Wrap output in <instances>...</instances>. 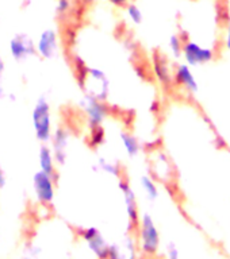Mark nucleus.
I'll return each instance as SVG.
<instances>
[{"label": "nucleus", "instance_id": "obj_20", "mask_svg": "<svg viewBox=\"0 0 230 259\" xmlns=\"http://www.w3.org/2000/svg\"><path fill=\"white\" fill-rule=\"evenodd\" d=\"M69 7H71V2H69V0H58V4H57V10H58V12L64 14V12L68 11Z\"/></svg>", "mask_w": 230, "mask_h": 259}, {"label": "nucleus", "instance_id": "obj_5", "mask_svg": "<svg viewBox=\"0 0 230 259\" xmlns=\"http://www.w3.org/2000/svg\"><path fill=\"white\" fill-rule=\"evenodd\" d=\"M174 85L186 89L190 93L198 92L199 84L190 65L186 62L176 65V68L174 69Z\"/></svg>", "mask_w": 230, "mask_h": 259}, {"label": "nucleus", "instance_id": "obj_8", "mask_svg": "<svg viewBox=\"0 0 230 259\" xmlns=\"http://www.w3.org/2000/svg\"><path fill=\"white\" fill-rule=\"evenodd\" d=\"M152 65H153V73L156 80L164 88L172 87L174 85V69L171 68L166 57H162L161 54H153Z\"/></svg>", "mask_w": 230, "mask_h": 259}, {"label": "nucleus", "instance_id": "obj_4", "mask_svg": "<svg viewBox=\"0 0 230 259\" xmlns=\"http://www.w3.org/2000/svg\"><path fill=\"white\" fill-rule=\"evenodd\" d=\"M83 109L87 115V120H88L91 128L102 125V123L107 119L110 113L109 107L106 105L105 101L95 99L92 96L85 97L83 101Z\"/></svg>", "mask_w": 230, "mask_h": 259}, {"label": "nucleus", "instance_id": "obj_9", "mask_svg": "<svg viewBox=\"0 0 230 259\" xmlns=\"http://www.w3.org/2000/svg\"><path fill=\"white\" fill-rule=\"evenodd\" d=\"M119 189L123 193V198L126 202V210L129 214L130 222L133 226H137L140 223V216H138V206H137V198H136V193H134L133 188L130 186V184L125 180H119Z\"/></svg>", "mask_w": 230, "mask_h": 259}, {"label": "nucleus", "instance_id": "obj_6", "mask_svg": "<svg viewBox=\"0 0 230 259\" xmlns=\"http://www.w3.org/2000/svg\"><path fill=\"white\" fill-rule=\"evenodd\" d=\"M81 236H83V239H84L85 242L88 243L89 248H91V251H92L93 254L96 255L97 258H109L110 246L107 244L105 238L102 236V234L96 230V228H93V227L85 228V230L81 232Z\"/></svg>", "mask_w": 230, "mask_h": 259}, {"label": "nucleus", "instance_id": "obj_2", "mask_svg": "<svg viewBox=\"0 0 230 259\" xmlns=\"http://www.w3.org/2000/svg\"><path fill=\"white\" fill-rule=\"evenodd\" d=\"M182 57L184 58V62L190 65L191 68H196L214 61L215 52L211 48L202 46L194 40H186L183 46Z\"/></svg>", "mask_w": 230, "mask_h": 259}, {"label": "nucleus", "instance_id": "obj_12", "mask_svg": "<svg viewBox=\"0 0 230 259\" xmlns=\"http://www.w3.org/2000/svg\"><path fill=\"white\" fill-rule=\"evenodd\" d=\"M24 39V36H16L15 39L11 40V53L12 56L20 60V58H24L27 57L28 54L32 53V46L30 39Z\"/></svg>", "mask_w": 230, "mask_h": 259}, {"label": "nucleus", "instance_id": "obj_1", "mask_svg": "<svg viewBox=\"0 0 230 259\" xmlns=\"http://www.w3.org/2000/svg\"><path fill=\"white\" fill-rule=\"evenodd\" d=\"M32 124L36 135L41 142H49L52 138V120H50V107L45 99H40L32 111Z\"/></svg>", "mask_w": 230, "mask_h": 259}, {"label": "nucleus", "instance_id": "obj_24", "mask_svg": "<svg viewBox=\"0 0 230 259\" xmlns=\"http://www.w3.org/2000/svg\"><path fill=\"white\" fill-rule=\"evenodd\" d=\"M4 181H6V176H4L3 170L0 169V186L4 185Z\"/></svg>", "mask_w": 230, "mask_h": 259}, {"label": "nucleus", "instance_id": "obj_19", "mask_svg": "<svg viewBox=\"0 0 230 259\" xmlns=\"http://www.w3.org/2000/svg\"><path fill=\"white\" fill-rule=\"evenodd\" d=\"M99 165H101V169L105 171V173H109L114 177H119L121 176V170H119V166L117 163H114L111 161H106L103 158L99 159Z\"/></svg>", "mask_w": 230, "mask_h": 259}, {"label": "nucleus", "instance_id": "obj_7", "mask_svg": "<svg viewBox=\"0 0 230 259\" xmlns=\"http://www.w3.org/2000/svg\"><path fill=\"white\" fill-rule=\"evenodd\" d=\"M34 188H36L37 196L41 202L44 204H50L54 198V180L53 176L45 173V171H38L34 176Z\"/></svg>", "mask_w": 230, "mask_h": 259}, {"label": "nucleus", "instance_id": "obj_16", "mask_svg": "<svg viewBox=\"0 0 230 259\" xmlns=\"http://www.w3.org/2000/svg\"><path fill=\"white\" fill-rule=\"evenodd\" d=\"M184 42H186V39H184L182 35H179V34H172V35L170 36V40H168V46H170L171 53H172V56H174L175 58H179V57H182Z\"/></svg>", "mask_w": 230, "mask_h": 259}, {"label": "nucleus", "instance_id": "obj_3", "mask_svg": "<svg viewBox=\"0 0 230 259\" xmlns=\"http://www.w3.org/2000/svg\"><path fill=\"white\" fill-rule=\"evenodd\" d=\"M140 240H141V250L148 255H153L158 248L160 234L153 219L149 214H144L140 218Z\"/></svg>", "mask_w": 230, "mask_h": 259}, {"label": "nucleus", "instance_id": "obj_22", "mask_svg": "<svg viewBox=\"0 0 230 259\" xmlns=\"http://www.w3.org/2000/svg\"><path fill=\"white\" fill-rule=\"evenodd\" d=\"M225 48L230 53V22L227 23L226 27V35H225Z\"/></svg>", "mask_w": 230, "mask_h": 259}, {"label": "nucleus", "instance_id": "obj_25", "mask_svg": "<svg viewBox=\"0 0 230 259\" xmlns=\"http://www.w3.org/2000/svg\"><path fill=\"white\" fill-rule=\"evenodd\" d=\"M4 69V65H3V61H2V58H0V73L3 72Z\"/></svg>", "mask_w": 230, "mask_h": 259}, {"label": "nucleus", "instance_id": "obj_18", "mask_svg": "<svg viewBox=\"0 0 230 259\" xmlns=\"http://www.w3.org/2000/svg\"><path fill=\"white\" fill-rule=\"evenodd\" d=\"M106 139L105 130L102 128V125L99 127H92L91 128V134H89V145L92 147H96V146H101Z\"/></svg>", "mask_w": 230, "mask_h": 259}, {"label": "nucleus", "instance_id": "obj_10", "mask_svg": "<svg viewBox=\"0 0 230 259\" xmlns=\"http://www.w3.org/2000/svg\"><path fill=\"white\" fill-rule=\"evenodd\" d=\"M38 52L45 58H52L57 52V36L53 30H46L41 34L38 40Z\"/></svg>", "mask_w": 230, "mask_h": 259}, {"label": "nucleus", "instance_id": "obj_23", "mask_svg": "<svg viewBox=\"0 0 230 259\" xmlns=\"http://www.w3.org/2000/svg\"><path fill=\"white\" fill-rule=\"evenodd\" d=\"M168 252H170V259H178L179 258V252H178V250L175 248V247H171L170 250H168Z\"/></svg>", "mask_w": 230, "mask_h": 259}, {"label": "nucleus", "instance_id": "obj_26", "mask_svg": "<svg viewBox=\"0 0 230 259\" xmlns=\"http://www.w3.org/2000/svg\"><path fill=\"white\" fill-rule=\"evenodd\" d=\"M85 3H93V2H96V0H84Z\"/></svg>", "mask_w": 230, "mask_h": 259}, {"label": "nucleus", "instance_id": "obj_13", "mask_svg": "<svg viewBox=\"0 0 230 259\" xmlns=\"http://www.w3.org/2000/svg\"><path fill=\"white\" fill-rule=\"evenodd\" d=\"M67 142H68V135L64 133V130H58L54 135V155L58 162H64L65 158V147H67Z\"/></svg>", "mask_w": 230, "mask_h": 259}, {"label": "nucleus", "instance_id": "obj_17", "mask_svg": "<svg viewBox=\"0 0 230 259\" xmlns=\"http://www.w3.org/2000/svg\"><path fill=\"white\" fill-rule=\"evenodd\" d=\"M126 15H127L129 20L133 24H140L142 22V19H144L141 8L134 3H130L129 6L126 7Z\"/></svg>", "mask_w": 230, "mask_h": 259}, {"label": "nucleus", "instance_id": "obj_11", "mask_svg": "<svg viewBox=\"0 0 230 259\" xmlns=\"http://www.w3.org/2000/svg\"><path fill=\"white\" fill-rule=\"evenodd\" d=\"M119 138H121L122 145L125 147L126 154L130 158L137 157L138 154L141 153V143H140L137 138L134 137L133 134L129 133V131H122L119 134Z\"/></svg>", "mask_w": 230, "mask_h": 259}, {"label": "nucleus", "instance_id": "obj_15", "mask_svg": "<svg viewBox=\"0 0 230 259\" xmlns=\"http://www.w3.org/2000/svg\"><path fill=\"white\" fill-rule=\"evenodd\" d=\"M140 184H141V188L144 189L145 194L150 198V200H156V198L158 197V186L152 176H149V174H144V176H141V178H140Z\"/></svg>", "mask_w": 230, "mask_h": 259}, {"label": "nucleus", "instance_id": "obj_14", "mask_svg": "<svg viewBox=\"0 0 230 259\" xmlns=\"http://www.w3.org/2000/svg\"><path fill=\"white\" fill-rule=\"evenodd\" d=\"M40 166L41 170L45 173L54 176V157L48 147H42L40 153Z\"/></svg>", "mask_w": 230, "mask_h": 259}, {"label": "nucleus", "instance_id": "obj_21", "mask_svg": "<svg viewBox=\"0 0 230 259\" xmlns=\"http://www.w3.org/2000/svg\"><path fill=\"white\" fill-rule=\"evenodd\" d=\"M109 3H111L118 8H126L132 3V0H109Z\"/></svg>", "mask_w": 230, "mask_h": 259}]
</instances>
